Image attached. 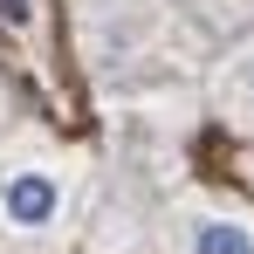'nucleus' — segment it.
<instances>
[{
  "label": "nucleus",
  "mask_w": 254,
  "mask_h": 254,
  "mask_svg": "<svg viewBox=\"0 0 254 254\" xmlns=\"http://www.w3.org/2000/svg\"><path fill=\"white\" fill-rule=\"evenodd\" d=\"M76 220V165L21 144L0 158V241H55Z\"/></svg>",
  "instance_id": "nucleus-1"
},
{
  "label": "nucleus",
  "mask_w": 254,
  "mask_h": 254,
  "mask_svg": "<svg viewBox=\"0 0 254 254\" xmlns=\"http://www.w3.org/2000/svg\"><path fill=\"white\" fill-rule=\"evenodd\" d=\"M213 110L234 130H254V42H241L220 69H213Z\"/></svg>",
  "instance_id": "nucleus-3"
},
{
  "label": "nucleus",
  "mask_w": 254,
  "mask_h": 254,
  "mask_svg": "<svg viewBox=\"0 0 254 254\" xmlns=\"http://www.w3.org/2000/svg\"><path fill=\"white\" fill-rule=\"evenodd\" d=\"M179 254H254V220L234 206H192L186 234H179Z\"/></svg>",
  "instance_id": "nucleus-2"
}]
</instances>
